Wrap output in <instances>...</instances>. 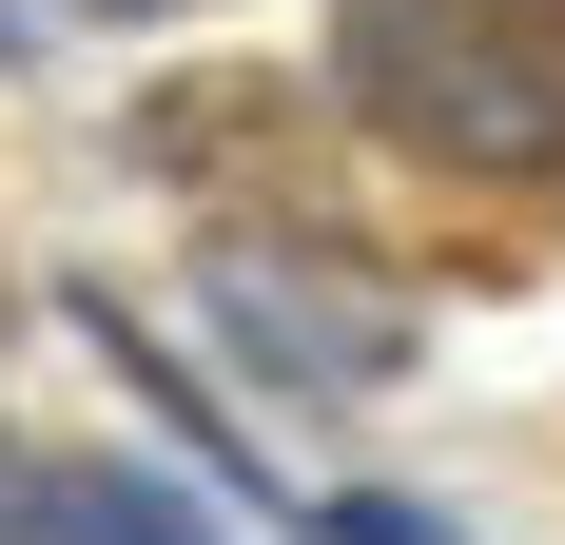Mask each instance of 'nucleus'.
Here are the masks:
<instances>
[{"instance_id":"nucleus-1","label":"nucleus","mask_w":565,"mask_h":545,"mask_svg":"<svg viewBox=\"0 0 565 545\" xmlns=\"http://www.w3.org/2000/svg\"><path fill=\"white\" fill-rule=\"evenodd\" d=\"M332 78L371 98V137L449 175L565 157V0H332Z\"/></svg>"},{"instance_id":"nucleus-2","label":"nucleus","mask_w":565,"mask_h":545,"mask_svg":"<svg viewBox=\"0 0 565 545\" xmlns=\"http://www.w3.org/2000/svg\"><path fill=\"white\" fill-rule=\"evenodd\" d=\"M20 545H215V526L157 468H58V488H20Z\"/></svg>"},{"instance_id":"nucleus-3","label":"nucleus","mask_w":565,"mask_h":545,"mask_svg":"<svg viewBox=\"0 0 565 545\" xmlns=\"http://www.w3.org/2000/svg\"><path fill=\"white\" fill-rule=\"evenodd\" d=\"M351 545H429V526H409V506H351Z\"/></svg>"},{"instance_id":"nucleus-4","label":"nucleus","mask_w":565,"mask_h":545,"mask_svg":"<svg viewBox=\"0 0 565 545\" xmlns=\"http://www.w3.org/2000/svg\"><path fill=\"white\" fill-rule=\"evenodd\" d=\"M98 20H157V0H98Z\"/></svg>"}]
</instances>
